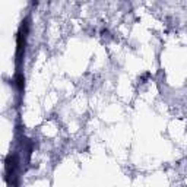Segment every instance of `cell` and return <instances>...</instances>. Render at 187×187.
Masks as SVG:
<instances>
[{"label": "cell", "instance_id": "obj_1", "mask_svg": "<svg viewBox=\"0 0 187 187\" xmlns=\"http://www.w3.org/2000/svg\"><path fill=\"white\" fill-rule=\"evenodd\" d=\"M16 83H18L19 91H22L24 86H25V79H24V75H22V73H18V75H16Z\"/></svg>", "mask_w": 187, "mask_h": 187}]
</instances>
